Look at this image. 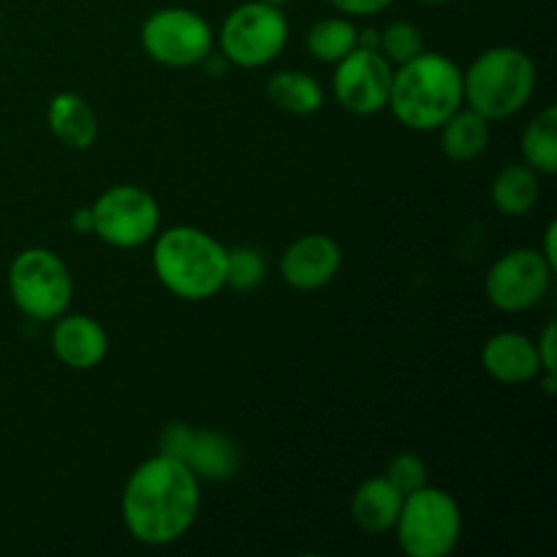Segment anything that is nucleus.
<instances>
[{
	"mask_svg": "<svg viewBox=\"0 0 557 557\" xmlns=\"http://www.w3.org/2000/svg\"><path fill=\"white\" fill-rule=\"evenodd\" d=\"M201 509V482L172 455L147 457L125 479L120 515L131 536L147 547L180 542Z\"/></svg>",
	"mask_w": 557,
	"mask_h": 557,
	"instance_id": "nucleus-1",
	"label": "nucleus"
},
{
	"mask_svg": "<svg viewBox=\"0 0 557 557\" xmlns=\"http://www.w3.org/2000/svg\"><path fill=\"white\" fill-rule=\"evenodd\" d=\"M392 531L408 557H449L462 536L460 504L446 490L424 484L403 498Z\"/></svg>",
	"mask_w": 557,
	"mask_h": 557,
	"instance_id": "nucleus-5",
	"label": "nucleus"
},
{
	"mask_svg": "<svg viewBox=\"0 0 557 557\" xmlns=\"http://www.w3.org/2000/svg\"><path fill=\"white\" fill-rule=\"evenodd\" d=\"M139 41L147 58L166 69H190L201 65L215 47V30L194 9L166 5L141 22Z\"/></svg>",
	"mask_w": 557,
	"mask_h": 557,
	"instance_id": "nucleus-8",
	"label": "nucleus"
},
{
	"mask_svg": "<svg viewBox=\"0 0 557 557\" xmlns=\"http://www.w3.org/2000/svg\"><path fill=\"white\" fill-rule=\"evenodd\" d=\"M52 351L65 368L71 370H92L107 359L109 354V335L87 313H69L54 319L52 330Z\"/></svg>",
	"mask_w": 557,
	"mask_h": 557,
	"instance_id": "nucleus-14",
	"label": "nucleus"
},
{
	"mask_svg": "<svg viewBox=\"0 0 557 557\" xmlns=\"http://www.w3.org/2000/svg\"><path fill=\"white\" fill-rule=\"evenodd\" d=\"M379 52L389 60L392 65H403L424 52V36L413 22L395 20L379 30Z\"/></svg>",
	"mask_w": 557,
	"mask_h": 557,
	"instance_id": "nucleus-24",
	"label": "nucleus"
},
{
	"mask_svg": "<svg viewBox=\"0 0 557 557\" xmlns=\"http://www.w3.org/2000/svg\"><path fill=\"white\" fill-rule=\"evenodd\" d=\"M555 234H557V223L549 221L547 228H544V245L539 250H542L544 259L549 261V264L557 267V248H555Z\"/></svg>",
	"mask_w": 557,
	"mask_h": 557,
	"instance_id": "nucleus-28",
	"label": "nucleus"
},
{
	"mask_svg": "<svg viewBox=\"0 0 557 557\" xmlns=\"http://www.w3.org/2000/svg\"><path fill=\"white\" fill-rule=\"evenodd\" d=\"M482 368L506 386L531 384L542 373L536 343L522 332H498L482 346Z\"/></svg>",
	"mask_w": 557,
	"mask_h": 557,
	"instance_id": "nucleus-15",
	"label": "nucleus"
},
{
	"mask_svg": "<svg viewBox=\"0 0 557 557\" xmlns=\"http://www.w3.org/2000/svg\"><path fill=\"white\" fill-rule=\"evenodd\" d=\"M522 161L539 174L557 172V109L547 107L525 125L520 139Z\"/></svg>",
	"mask_w": 557,
	"mask_h": 557,
	"instance_id": "nucleus-21",
	"label": "nucleus"
},
{
	"mask_svg": "<svg viewBox=\"0 0 557 557\" xmlns=\"http://www.w3.org/2000/svg\"><path fill=\"white\" fill-rule=\"evenodd\" d=\"M438 134L441 152H444L449 161H476L490 145V120L482 117L479 112H473L471 107H460L444 125H441Z\"/></svg>",
	"mask_w": 557,
	"mask_h": 557,
	"instance_id": "nucleus-19",
	"label": "nucleus"
},
{
	"mask_svg": "<svg viewBox=\"0 0 557 557\" xmlns=\"http://www.w3.org/2000/svg\"><path fill=\"white\" fill-rule=\"evenodd\" d=\"M71 228H74L76 234H92V210L90 207H79V210H74V215H71Z\"/></svg>",
	"mask_w": 557,
	"mask_h": 557,
	"instance_id": "nucleus-29",
	"label": "nucleus"
},
{
	"mask_svg": "<svg viewBox=\"0 0 557 557\" xmlns=\"http://www.w3.org/2000/svg\"><path fill=\"white\" fill-rule=\"evenodd\" d=\"M226 245L196 226H169L156 234L152 272L185 302H205L226 288Z\"/></svg>",
	"mask_w": 557,
	"mask_h": 557,
	"instance_id": "nucleus-3",
	"label": "nucleus"
},
{
	"mask_svg": "<svg viewBox=\"0 0 557 557\" xmlns=\"http://www.w3.org/2000/svg\"><path fill=\"white\" fill-rule=\"evenodd\" d=\"M92 234L112 248H141L161 232V207L139 185H112L90 205Z\"/></svg>",
	"mask_w": 557,
	"mask_h": 557,
	"instance_id": "nucleus-9",
	"label": "nucleus"
},
{
	"mask_svg": "<svg viewBox=\"0 0 557 557\" xmlns=\"http://www.w3.org/2000/svg\"><path fill=\"white\" fill-rule=\"evenodd\" d=\"M47 125L60 145L87 150L98 139V114L79 92H54L47 107Z\"/></svg>",
	"mask_w": 557,
	"mask_h": 557,
	"instance_id": "nucleus-16",
	"label": "nucleus"
},
{
	"mask_svg": "<svg viewBox=\"0 0 557 557\" xmlns=\"http://www.w3.org/2000/svg\"><path fill=\"white\" fill-rule=\"evenodd\" d=\"M158 449L185 462L199 482H228L239 471L237 444L221 430L172 422L158 435Z\"/></svg>",
	"mask_w": 557,
	"mask_h": 557,
	"instance_id": "nucleus-11",
	"label": "nucleus"
},
{
	"mask_svg": "<svg viewBox=\"0 0 557 557\" xmlns=\"http://www.w3.org/2000/svg\"><path fill=\"white\" fill-rule=\"evenodd\" d=\"M267 96L277 109L299 117L315 114L324 107V87L308 71H275L267 79Z\"/></svg>",
	"mask_w": 557,
	"mask_h": 557,
	"instance_id": "nucleus-20",
	"label": "nucleus"
},
{
	"mask_svg": "<svg viewBox=\"0 0 557 557\" xmlns=\"http://www.w3.org/2000/svg\"><path fill=\"white\" fill-rule=\"evenodd\" d=\"M555 343H557V326H555V321H549V324L544 326L542 337L536 341L539 359H542V373H555V370H557Z\"/></svg>",
	"mask_w": 557,
	"mask_h": 557,
	"instance_id": "nucleus-27",
	"label": "nucleus"
},
{
	"mask_svg": "<svg viewBox=\"0 0 557 557\" xmlns=\"http://www.w3.org/2000/svg\"><path fill=\"white\" fill-rule=\"evenodd\" d=\"M395 65L379 49L354 47L335 63L332 90L337 103L351 114H375L386 109Z\"/></svg>",
	"mask_w": 557,
	"mask_h": 557,
	"instance_id": "nucleus-12",
	"label": "nucleus"
},
{
	"mask_svg": "<svg viewBox=\"0 0 557 557\" xmlns=\"http://www.w3.org/2000/svg\"><path fill=\"white\" fill-rule=\"evenodd\" d=\"M536 92V63L520 47H490L462 71V103L495 120L515 117Z\"/></svg>",
	"mask_w": 557,
	"mask_h": 557,
	"instance_id": "nucleus-4",
	"label": "nucleus"
},
{
	"mask_svg": "<svg viewBox=\"0 0 557 557\" xmlns=\"http://www.w3.org/2000/svg\"><path fill=\"white\" fill-rule=\"evenodd\" d=\"M419 3H428V5H441V3H449V0H419Z\"/></svg>",
	"mask_w": 557,
	"mask_h": 557,
	"instance_id": "nucleus-31",
	"label": "nucleus"
},
{
	"mask_svg": "<svg viewBox=\"0 0 557 557\" xmlns=\"http://www.w3.org/2000/svg\"><path fill=\"white\" fill-rule=\"evenodd\" d=\"M215 41L226 63L237 69H264L286 49L288 20L283 9L250 0L232 9L215 33Z\"/></svg>",
	"mask_w": 557,
	"mask_h": 557,
	"instance_id": "nucleus-7",
	"label": "nucleus"
},
{
	"mask_svg": "<svg viewBox=\"0 0 557 557\" xmlns=\"http://www.w3.org/2000/svg\"><path fill=\"white\" fill-rule=\"evenodd\" d=\"M357 36L359 27L348 16H324V20L310 25L305 47H308L310 58L335 65L337 60L346 58L357 47Z\"/></svg>",
	"mask_w": 557,
	"mask_h": 557,
	"instance_id": "nucleus-22",
	"label": "nucleus"
},
{
	"mask_svg": "<svg viewBox=\"0 0 557 557\" xmlns=\"http://www.w3.org/2000/svg\"><path fill=\"white\" fill-rule=\"evenodd\" d=\"M386 107L406 128L438 131L462 107L460 65L430 49L408 63L395 65Z\"/></svg>",
	"mask_w": 557,
	"mask_h": 557,
	"instance_id": "nucleus-2",
	"label": "nucleus"
},
{
	"mask_svg": "<svg viewBox=\"0 0 557 557\" xmlns=\"http://www.w3.org/2000/svg\"><path fill=\"white\" fill-rule=\"evenodd\" d=\"M261 3H267V5H275V9H286V5L292 3V0H261Z\"/></svg>",
	"mask_w": 557,
	"mask_h": 557,
	"instance_id": "nucleus-30",
	"label": "nucleus"
},
{
	"mask_svg": "<svg viewBox=\"0 0 557 557\" xmlns=\"http://www.w3.org/2000/svg\"><path fill=\"white\" fill-rule=\"evenodd\" d=\"M384 476L389 479L403 495H411L428 484V462L419 455H413V451H400V455L392 457Z\"/></svg>",
	"mask_w": 557,
	"mask_h": 557,
	"instance_id": "nucleus-25",
	"label": "nucleus"
},
{
	"mask_svg": "<svg viewBox=\"0 0 557 557\" xmlns=\"http://www.w3.org/2000/svg\"><path fill=\"white\" fill-rule=\"evenodd\" d=\"M490 199L500 215H528L542 199V174L533 172L528 163H509L495 174Z\"/></svg>",
	"mask_w": 557,
	"mask_h": 557,
	"instance_id": "nucleus-18",
	"label": "nucleus"
},
{
	"mask_svg": "<svg viewBox=\"0 0 557 557\" xmlns=\"http://www.w3.org/2000/svg\"><path fill=\"white\" fill-rule=\"evenodd\" d=\"M326 3L335 11H341L343 16H373L389 9L395 0H326Z\"/></svg>",
	"mask_w": 557,
	"mask_h": 557,
	"instance_id": "nucleus-26",
	"label": "nucleus"
},
{
	"mask_svg": "<svg viewBox=\"0 0 557 557\" xmlns=\"http://www.w3.org/2000/svg\"><path fill=\"white\" fill-rule=\"evenodd\" d=\"M406 495L395 487L386 476H373L368 482L359 484L354 490L351 498V520L359 531L373 533H389L395 528L397 515H400V506Z\"/></svg>",
	"mask_w": 557,
	"mask_h": 557,
	"instance_id": "nucleus-17",
	"label": "nucleus"
},
{
	"mask_svg": "<svg viewBox=\"0 0 557 557\" xmlns=\"http://www.w3.org/2000/svg\"><path fill=\"white\" fill-rule=\"evenodd\" d=\"M9 294L27 319L54 321L71 308L74 277L54 250L25 248L9 267Z\"/></svg>",
	"mask_w": 557,
	"mask_h": 557,
	"instance_id": "nucleus-6",
	"label": "nucleus"
},
{
	"mask_svg": "<svg viewBox=\"0 0 557 557\" xmlns=\"http://www.w3.org/2000/svg\"><path fill=\"white\" fill-rule=\"evenodd\" d=\"M553 272L555 267L539 248H515L490 267L484 294L490 305L504 313H525L549 294Z\"/></svg>",
	"mask_w": 557,
	"mask_h": 557,
	"instance_id": "nucleus-10",
	"label": "nucleus"
},
{
	"mask_svg": "<svg viewBox=\"0 0 557 557\" xmlns=\"http://www.w3.org/2000/svg\"><path fill=\"white\" fill-rule=\"evenodd\" d=\"M267 259L253 245H234L226 250V286L234 292H253L264 283Z\"/></svg>",
	"mask_w": 557,
	"mask_h": 557,
	"instance_id": "nucleus-23",
	"label": "nucleus"
},
{
	"mask_svg": "<svg viewBox=\"0 0 557 557\" xmlns=\"http://www.w3.org/2000/svg\"><path fill=\"white\" fill-rule=\"evenodd\" d=\"M343 267V250L330 234L297 237L281 256V277L297 292L330 286Z\"/></svg>",
	"mask_w": 557,
	"mask_h": 557,
	"instance_id": "nucleus-13",
	"label": "nucleus"
}]
</instances>
